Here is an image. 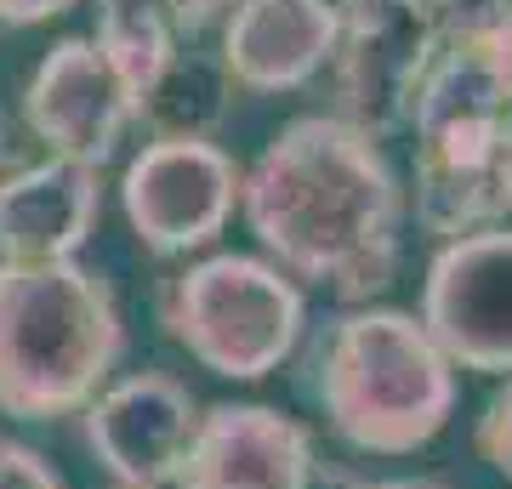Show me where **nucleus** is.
<instances>
[{"instance_id": "412c9836", "label": "nucleus", "mask_w": 512, "mask_h": 489, "mask_svg": "<svg viewBox=\"0 0 512 489\" xmlns=\"http://www.w3.org/2000/svg\"><path fill=\"white\" fill-rule=\"evenodd\" d=\"M501 200H507V211H512V109H507V126H501Z\"/></svg>"}, {"instance_id": "0eeeda50", "label": "nucleus", "mask_w": 512, "mask_h": 489, "mask_svg": "<svg viewBox=\"0 0 512 489\" xmlns=\"http://www.w3.org/2000/svg\"><path fill=\"white\" fill-rule=\"evenodd\" d=\"M421 330L456 370L512 376V228L444 239L421 285Z\"/></svg>"}, {"instance_id": "9d476101", "label": "nucleus", "mask_w": 512, "mask_h": 489, "mask_svg": "<svg viewBox=\"0 0 512 489\" xmlns=\"http://www.w3.org/2000/svg\"><path fill=\"white\" fill-rule=\"evenodd\" d=\"M23 120L57 160H80L92 171H103L120 154L126 131L137 126L120 80L97 57L92 40L80 35L57 40L52 52L40 57L35 80L23 91Z\"/></svg>"}, {"instance_id": "4468645a", "label": "nucleus", "mask_w": 512, "mask_h": 489, "mask_svg": "<svg viewBox=\"0 0 512 489\" xmlns=\"http://www.w3.org/2000/svg\"><path fill=\"white\" fill-rule=\"evenodd\" d=\"M97 29H92V46L97 57L109 63V74L120 80L131 114L143 103L148 91L160 86V74L177 63V35L165 23L160 0H97Z\"/></svg>"}, {"instance_id": "a211bd4d", "label": "nucleus", "mask_w": 512, "mask_h": 489, "mask_svg": "<svg viewBox=\"0 0 512 489\" xmlns=\"http://www.w3.org/2000/svg\"><path fill=\"white\" fill-rule=\"evenodd\" d=\"M0 489H63V478L40 450L0 433Z\"/></svg>"}, {"instance_id": "f8f14e48", "label": "nucleus", "mask_w": 512, "mask_h": 489, "mask_svg": "<svg viewBox=\"0 0 512 489\" xmlns=\"http://www.w3.org/2000/svg\"><path fill=\"white\" fill-rule=\"evenodd\" d=\"M336 6L330 0H239L222 18V63L239 91H296L330 63Z\"/></svg>"}, {"instance_id": "20e7f679", "label": "nucleus", "mask_w": 512, "mask_h": 489, "mask_svg": "<svg viewBox=\"0 0 512 489\" xmlns=\"http://www.w3.org/2000/svg\"><path fill=\"white\" fill-rule=\"evenodd\" d=\"M501 126L507 97L495 91L467 40H450L427 69L410 109L416 131V222L439 239L501 228Z\"/></svg>"}, {"instance_id": "b1692460", "label": "nucleus", "mask_w": 512, "mask_h": 489, "mask_svg": "<svg viewBox=\"0 0 512 489\" xmlns=\"http://www.w3.org/2000/svg\"><path fill=\"white\" fill-rule=\"evenodd\" d=\"M501 6H512V0H501Z\"/></svg>"}, {"instance_id": "4be33fe9", "label": "nucleus", "mask_w": 512, "mask_h": 489, "mask_svg": "<svg viewBox=\"0 0 512 489\" xmlns=\"http://www.w3.org/2000/svg\"><path fill=\"white\" fill-rule=\"evenodd\" d=\"M353 489H450L439 478H387V484H353Z\"/></svg>"}, {"instance_id": "aec40b11", "label": "nucleus", "mask_w": 512, "mask_h": 489, "mask_svg": "<svg viewBox=\"0 0 512 489\" xmlns=\"http://www.w3.org/2000/svg\"><path fill=\"white\" fill-rule=\"evenodd\" d=\"M74 0H0V29H35L46 18H63Z\"/></svg>"}, {"instance_id": "f257e3e1", "label": "nucleus", "mask_w": 512, "mask_h": 489, "mask_svg": "<svg viewBox=\"0 0 512 489\" xmlns=\"http://www.w3.org/2000/svg\"><path fill=\"white\" fill-rule=\"evenodd\" d=\"M239 211L285 279L370 302L399 273L404 188L382 143L336 114H302L239 177Z\"/></svg>"}, {"instance_id": "dca6fc26", "label": "nucleus", "mask_w": 512, "mask_h": 489, "mask_svg": "<svg viewBox=\"0 0 512 489\" xmlns=\"http://www.w3.org/2000/svg\"><path fill=\"white\" fill-rule=\"evenodd\" d=\"M473 444H478V455L512 484V376H501L495 399L484 404V416H478V427H473Z\"/></svg>"}, {"instance_id": "7ed1b4c3", "label": "nucleus", "mask_w": 512, "mask_h": 489, "mask_svg": "<svg viewBox=\"0 0 512 489\" xmlns=\"http://www.w3.org/2000/svg\"><path fill=\"white\" fill-rule=\"evenodd\" d=\"M313 399L359 455H416L456 416V364L416 313L353 308L313 347Z\"/></svg>"}, {"instance_id": "423d86ee", "label": "nucleus", "mask_w": 512, "mask_h": 489, "mask_svg": "<svg viewBox=\"0 0 512 489\" xmlns=\"http://www.w3.org/2000/svg\"><path fill=\"white\" fill-rule=\"evenodd\" d=\"M450 46L439 0H336V46H330V91L336 120L365 137H393L410 126L427 69Z\"/></svg>"}, {"instance_id": "39448f33", "label": "nucleus", "mask_w": 512, "mask_h": 489, "mask_svg": "<svg viewBox=\"0 0 512 489\" xmlns=\"http://www.w3.org/2000/svg\"><path fill=\"white\" fill-rule=\"evenodd\" d=\"M160 319L171 342L188 347L222 381H262L302 347L308 302L296 279L262 256H205L160 290Z\"/></svg>"}, {"instance_id": "6ab92c4d", "label": "nucleus", "mask_w": 512, "mask_h": 489, "mask_svg": "<svg viewBox=\"0 0 512 489\" xmlns=\"http://www.w3.org/2000/svg\"><path fill=\"white\" fill-rule=\"evenodd\" d=\"M239 0H160L165 23H171V35H205V29H217L228 12H234Z\"/></svg>"}, {"instance_id": "9b49d317", "label": "nucleus", "mask_w": 512, "mask_h": 489, "mask_svg": "<svg viewBox=\"0 0 512 489\" xmlns=\"http://www.w3.org/2000/svg\"><path fill=\"white\" fill-rule=\"evenodd\" d=\"M313 438L268 404H211L171 489H313Z\"/></svg>"}, {"instance_id": "5701e85b", "label": "nucleus", "mask_w": 512, "mask_h": 489, "mask_svg": "<svg viewBox=\"0 0 512 489\" xmlns=\"http://www.w3.org/2000/svg\"><path fill=\"white\" fill-rule=\"evenodd\" d=\"M0 160H6V114H0Z\"/></svg>"}, {"instance_id": "f03ea898", "label": "nucleus", "mask_w": 512, "mask_h": 489, "mask_svg": "<svg viewBox=\"0 0 512 489\" xmlns=\"http://www.w3.org/2000/svg\"><path fill=\"white\" fill-rule=\"evenodd\" d=\"M126 353L114 285L80 262H0V416L57 421L109 387Z\"/></svg>"}, {"instance_id": "1a4fd4ad", "label": "nucleus", "mask_w": 512, "mask_h": 489, "mask_svg": "<svg viewBox=\"0 0 512 489\" xmlns=\"http://www.w3.org/2000/svg\"><path fill=\"white\" fill-rule=\"evenodd\" d=\"M86 444L120 489H171L177 461L200 427V404L165 370H131L109 381L86 410Z\"/></svg>"}, {"instance_id": "2eb2a0df", "label": "nucleus", "mask_w": 512, "mask_h": 489, "mask_svg": "<svg viewBox=\"0 0 512 489\" xmlns=\"http://www.w3.org/2000/svg\"><path fill=\"white\" fill-rule=\"evenodd\" d=\"M228 97H234L228 74L177 52V63L160 74V86L137 103V120L154 131V143H211L217 126L228 120Z\"/></svg>"}, {"instance_id": "6e6552de", "label": "nucleus", "mask_w": 512, "mask_h": 489, "mask_svg": "<svg viewBox=\"0 0 512 489\" xmlns=\"http://www.w3.org/2000/svg\"><path fill=\"white\" fill-rule=\"evenodd\" d=\"M120 205L143 251L194 256L234 217L239 165L217 143H148L120 177Z\"/></svg>"}, {"instance_id": "ddd939ff", "label": "nucleus", "mask_w": 512, "mask_h": 489, "mask_svg": "<svg viewBox=\"0 0 512 489\" xmlns=\"http://www.w3.org/2000/svg\"><path fill=\"white\" fill-rule=\"evenodd\" d=\"M103 217V177L80 160H40L0 177V262H74Z\"/></svg>"}, {"instance_id": "f3484780", "label": "nucleus", "mask_w": 512, "mask_h": 489, "mask_svg": "<svg viewBox=\"0 0 512 489\" xmlns=\"http://www.w3.org/2000/svg\"><path fill=\"white\" fill-rule=\"evenodd\" d=\"M467 46H473V57L484 63V74L495 80V91L507 97V109H512V6H501L478 35H467Z\"/></svg>"}]
</instances>
